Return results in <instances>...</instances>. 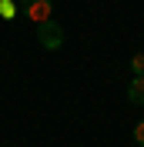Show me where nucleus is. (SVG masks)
<instances>
[{"instance_id": "nucleus-1", "label": "nucleus", "mask_w": 144, "mask_h": 147, "mask_svg": "<svg viewBox=\"0 0 144 147\" xmlns=\"http://www.w3.org/2000/svg\"><path fill=\"white\" fill-rule=\"evenodd\" d=\"M37 44L44 47V50H60L64 47V27L57 24V20L37 24Z\"/></svg>"}, {"instance_id": "nucleus-2", "label": "nucleus", "mask_w": 144, "mask_h": 147, "mask_svg": "<svg viewBox=\"0 0 144 147\" xmlns=\"http://www.w3.org/2000/svg\"><path fill=\"white\" fill-rule=\"evenodd\" d=\"M20 10H24V17H27V20L44 24V20L54 17V0H20Z\"/></svg>"}, {"instance_id": "nucleus-3", "label": "nucleus", "mask_w": 144, "mask_h": 147, "mask_svg": "<svg viewBox=\"0 0 144 147\" xmlns=\"http://www.w3.org/2000/svg\"><path fill=\"white\" fill-rule=\"evenodd\" d=\"M127 100L131 104H144V77H131V84H127Z\"/></svg>"}, {"instance_id": "nucleus-4", "label": "nucleus", "mask_w": 144, "mask_h": 147, "mask_svg": "<svg viewBox=\"0 0 144 147\" xmlns=\"http://www.w3.org/2000/svg\"><path fill=\"white\" fill-rule=\"evenodd\" d=\"M131 74H134V77H144V50L131 57Z\"/></svg>"}, {"instance_id": "nucleus-5", "label": "nucleus", "mask_w": 144, "mask_h": 147, "mask_svg": "<svg viewBox=\"0 0 144 147\" xmlns=\"http://www.w3.org/2000/svg\"><path fill=\"white\" fill-rule=\"evenodd\" d=\"M0 17H17V3H14V0H0Z\"/></svg>"}, {"instance_id": "nucleus-6", "label": "nucleus", "mask_w": 144, "mask_h": 147, "mask_svg": "<svg viewBox=\"0 0 144 147\" xmlns=\"http://www.w3.org/2000/svg\"><path fill=\"white\" fill-rule=\"evenodd\" d=\"M134 144L144 147V120H141V124H134Z\"/></svg>"}]
</instances>
